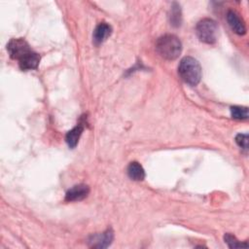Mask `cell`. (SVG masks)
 <instances>
[{
    "mask_svg": "<svg viewBox=\"0 0 249 249\" xmlns=\"http://www.w3.org/2000/svg\"><path fill=\"white\" fill-rule=\"evenodd\" d=\"M178 74L181 79L190 86H196L201 79V67L199 62L192 57L185 56L178 65Z\"/></svg>",
    "mask_w": 249,
    "mask_h": 249,
    "instance_id": "cell-2",
    "label": "cell"
},
{
    "mask_svg": "<svg viewBox=\"0 0 249 249\" xmlns=\"http://www.w3.org/2000/svg\"><path fill=\"white\" fill-rule=\"evenodd\" d=\"M7 51L13 59L18 61V66L22 71L36 69L39 65V53H35L22 38L11 39L7 45Z\"/></svg>",
    "mask_w": 249,
    "mask_h": 249,
    "instance_id": "cell-1",
    "label": "cell"
},
{
    "mask_svg": "<svg viewBox=\"0 0 249 249\" xmlns=\"http://www.w3.org/2000/svg\"><path fill=\"white\" fill-rule=\"evenodd\" d=\"M112 33V27L106 22H100L94 29L92 38L95 45L102 44Z\"/></svg>",
    "mask_w": 249,
    "mask_h": 249,
    "instance_id": "cell-8",
    "label": "cell"
},
{
    "mask_svg": "<svg viewBox=\"0 0 249 249\" xmlns=\"http://www.w3.org/2000/svg\"><path fill=\"white\" fill-rule=\"evenodd\" d=\"M113 237H114L113 231L109 229V230L105 231L104 232L96 233V234H93V235L89 236L88 242H89V247L106 248L111 244V242L113 240Z\"/></svg>",
    "mask_w": 249,
    "mask_h": 249,
    "instance_id": "cell-5",
    "label": "cell"
},
{
    "mask_svg": "<svg viewBox=\"0 0 249 249\" xmlns=\"http://www.w3.org/2000/svg\"><path fill=\"white\" fill-rule=\"evenodd\" d=\"M196 33L199 41L214 44L218 38V24L212 18H202L196 26Z\"/></svg>",
    "mask_w": 249,
    "mask_h": 249,
    "instance_id": "cell-4",
    "label": "cell"
},
{
    "mask_svg": "<svg viewBox=\"0 0 249 249\" xmlns=\"http://www.w3.org/2000/svg\"><path fill=\"white\" fill-rule=\"evenodd\" d=\"M227 20L229 22V25L231 26V30L238 34V35H244L246 33V27L243 22V20L239 18L236 12L232 10H229L227 13Z\"/></svg>",
    "mask_w": 249,
    "mask_h": 249,
    "instance_id": "cell-7",
    "label": "cell"
},
{
    "mask_svg": "<svg viewBox=\"0 0 249 249\" xmlns=\"http://www.w3.org/2000/svg\"><path fill=\"white\" fill-rule=\"evenodd\" d=\"M169 21H170V24L174 27H178L181 24V21H182L181 8H180V5L176 2H174L171 6L170 15H169Z\"/></svg>",
    "mask_w": 249,
    "mask_h": 249,
    "instance_id": "cell-11",
    "label": "cell"
},
{
    "mask_svg": "<svg viewBox=\"0 0 249 249\" xmlns=\"http://www.w3.org/2000/svg\"><path fill=\"white\" fill-rule=\"evenodd\" d=\"M225 242L228 244L230 248H240V247H248L247 243H242L236 239V237L231 233H226L224 236Z\"/></svg>",
    "mask_w": 249,
    "mask_h": 249,
    "instance_id": "cell-13",
    "label": "cell"
},
{
    "mask_svg": "<svg viewBox=\"0 0 249 249\" xmlns=\"http://www.w3.org/2000/svg\"><path fill=\"white\" fill-rule=\"evenodd\" d=\"M83 130H84L83 124H78L66 133L65 140H66L67 145L70 148H75L77 146L79 139L83 133Z\"/></svg>",
    "mask_w": 249,
    "mask_h": 249,
    "instance_id": "cell-9",
    "label": "cell"
},
{
    "mask_svg": "<svg viewBox=\"0 0 249 249\" xmlns=\"http://www.w3.org/2000/svg\"><path fill=\"white\" fill-rule=\"evenodd\" d=\"M231 115L235 120H246L248 118V108L242 106L231 107Z\"/></svg>",
    "mask_w": 249,
    "mask_h": 249,
    "instance_id": "cell-12",
    "label": "cell"
},
{
    "mask_svg": "<svg viewBox=\"0 0 249 249\" xmlns=\"http://www.w3.org/2000/svg\"><path fill=\"white\" fill-rule=\"evenodd\" d=\"M156 50L162 58L174 60L182 52V44L177 36L165 34L157 40Z\"/></svg>",
    "mask_w": 249,
    "mask_h": 249,
    "instance_id": "cell-3",
    "label": "cell"
},
{
    "mask_svg": "<svg viewBox=\"0 0 249 249\" xmlns=\"http://www.w3.org/2000/svg\"><path fill=\"white\" fill-rule=\"evenodd\" d=\"M235 142L240 148L246 151L248 149V134L246 133L237 134L235 137Z\"/></svg>",
    "mask_w": 249,
    "mask_h": 249,
    "instance_id": "cell-14",
    "label": "cell"
},
{
    "mask_svg": "<svg viewBox=\"0 0 249 249\" xmlns=\"http://www.w3.org/2000/svg\"><path fill=\"white\" fill-rule=\"evenodd\" d=\"M127 175L134 181H141L145 178V171L139 162L132 161L127 166Z\"/></svg>",
    "mask_w": 249,
    "mask_h": 249,
    "instance_id": "cell-10",
    "label": "cell"
},
{
    "mask_svg": "<svg viewBox=\"0 0 249 249\" xmlns=\"http://www.w3.org/2000/svg\"><path fill=\"white\" fill-rule=\"evenodd\" d=\"M89 193V188L88 185L79 184L73 186L69 189L65 195L66 201H79L88 196Z\"/></svg>",
    "mask_w": 249,
    "mask_h": 249,
    "instance_id": "cell-6",
    "label": "cell"
}]
</instances>
